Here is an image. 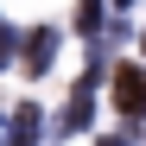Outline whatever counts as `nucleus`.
Segmentation results:
<instances>
[{"mask_svg": "<svg viewBox=\"0 0 146 146\" xmlns=\"http://www.w3.org/2000/svg\"><path fill=\"white\" fill-rule=\"evenodd\" d=\"M114 102H121V114H146V70H121L114 76Z\"/></svg>", "mask_w": 146, "mask_h": 146, "instance_id": "nucleus-1", "label": "nucleus"}, {"mask_svg": "<svg viewBox=\"0 0 146 146\" xmlns=\"http://www.w3.org/2000/svg\"><path fill=\"white\" fill-rule=\"evenodd\" d=\"M51 51H57V38H51V32H32V38H26V70H32V76L51 64Z\"/></svg>", "mask_w": 146, "mask_h": 146, "instance_id": "nucleus-2", "label": "nucleus"}]
</instances>
